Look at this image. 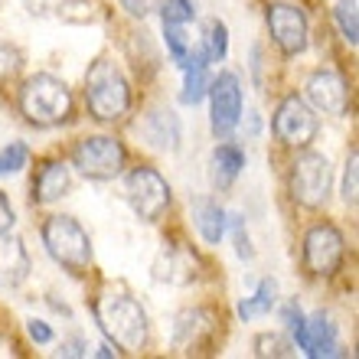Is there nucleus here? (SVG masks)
I'll return each mask as SVG.
<instances>
[{
	"mask_svg": "<svg viewBox=\"0 0 359 359\" xmlns=\"http://www.w3.org/2000/svg\"><path fill=\"white\" fill-rule=\"evenodd\" d=\"M95 320L102 327V333L124 353H141L147 346V313L131 294H118L108 291L95 301Z\"/></svg>",
	"mask_w": 359,
	"mask_h": 359,
	"instance_id": "1",
	"label": "nucleus"
},
{
	"mask_svg": "<svg viewBox=\"0 0 359 359\" xmlns=\"http://www.w3.org/2000/svg\"><path fill=\"white\" fill-rule=\"evenodd\" d=\"M20 111L36 128H59L72 118V92L62 79L36 72L20 88Z\"/></svg>",
	"mask_w": 359,
	"mask_h": 359,
	"instance_id": "2",
	"label": "nucleus"
},
{
	"mask_svg": "<svg viewBox=\"0 0 359 359\" xmlns=\"http://www.w3.org/2000/svg\"><path fill=\"white\" fill-rule=\"evenodd\" d=\"M86 104L95 121L114 124L131 108V86L111 59H95L86 72Z\"/></svg>",
	"mask_w": 359,
	"mask_h": 359,
	"instance_id": "3",
	"label": "nucleus"
},
{
	"mask_svg": "<svg viewBox=\"0 0 359 359\" xmlns=\"http://www.w3.org/2000/svg\"><path fill=\"white\" fill-rule=\"evenodd\" d=\"M39 236H43L49 258L66 271L82 274L92 265V238L72 216H49L39 229Z\"/></svg>",
	"mask_w": 359,
	"mask_h": 359,
	"instance_id": "4",
	"label": "nucleus"
},
{
	"mask_svg": "<svg viewBox=\"0 0 359 359\" xmlns=\"http://www.w3.org/2000/svg\"><path fill=\"white\" fill-rule=\"evenodd\" d=\"M72 167L88 180H114L128 167V151L111 134H88L72 147Z\"/></svg>",
	"mask_w": 359,
	"mask_h": 359,
	"instance_id": "5",
	"label": "nucleus"
},
{
	"mask_svg": "<svg viewBox=\"0 0 359 359\" xmlns=\"http://www.w3.org/2000/svg\"><path fill=\"white\" fill-rule=\"evenodd\" d=\"M291 196L294 203H301L304 209H320L330 196V161L323 154H301L291 163Z\"/></svg>",
	"mask_w": 359,
	"mask_h": 359,
	"instance_id": "6",
	"label": "nucleus"
},
{
	"mask_svg": "<svg viewBox=\"0 0 359 359\" xmlns=\"http://www.w3.org/2000/svg\"><path fill=\"white\" fill-rule=\"evenodd\" d=\"M124 196L144 222H157L170 206V183L154 167H134L124 180Z\"/></svg>",
	"mask_w": 359,
	"mask_h": 359,
	"instance_id": "7",
	"label": "nucleus"
},
{
	"mask_svg": "<svg viewBox=\"0 0 359 359\" xmlns=\"http://www.w3.org/2000/svg\"><path fill=\"white\" fill-rule=\"evenodd\" d=\"M209 121L216 137H229L242 121V86L236 72H219L209 79Z\"/></svg>",
	"mask_w": 359,
	"mask_h": 359,
	"instance_id": "8",
	"label": "nucleus"
},
{
	"mask_svg": "<svg viewBox=\"0 0 359 359\" xmlns=\"http://www.w3.org/2000/svg\"><path fill=\"white\" fill-rule=\"evenodd\" d=\"M271 128L274 137L287 147H311V141L317 137V114L311 111V104L301 95H287L274 108Z\"/></svg>",
	"mask_w": 359,
	"mask_h": 359,
	"instance_id": "9",
	"label": "nucleus"
},
{
	"mask_svg": "<svg viewBox=\"0 0 359 359\" xmlns=\"http://www.w3.org/2000/svg\"><path fill=\"white\" fill-rule=\"evenodd\" d=\"M304 265H307L311 274H317V278H330V274L340 271V265H343L340 229L330 226V222L313 226L311 232L304 236Z\"/></svg>",
	"mask_w": 359,
	"mask_h": 359,
	"instance_id": "10",
	"label": "nucleus"
},
{
	"mask_svg": "<svg viewBox=\"0 0 359 359\" xmlns=\"http://www.w3.org/2000/svg\"><path fill=\"white\" fill-rule=\"evenodd\" d=\"M265 17L271 39L278 43L284 56H301L307 49V17H304V10L294 7V4H271Z\"/></svg>",
	"mask_w": 359,
	"mask_h": 359,
	"instance_id": "11",
	"label": "nucleus"
},
{
	"mask_svg": "<svg viewBox=\"0 0 359 359\" xmlns=\"http://www.w3.org/2000/svg\"><path fill=\"white\" fill-rule=\"evenodd\" d=\"M307 98H311V104L317 108V111L323 114H346V104H350V92H346V82H343L337 72H330V69H317V72H311V79H307Z\"/></svg>",
	"mask_w": 359,
	"mask_h": 359,
	"instance_id": "12",
	"label": "nucleus"
},
{
	"mask_svg": "<svg viewBox=\"0 0 359 359\" xmlns=\"http://www.w3.org/2000/svg\"><path fill=\"white\" fill-rule=\"evenodd\" d=\"M154 278L167 284H189L196 278V258L187 245H177V242H163L161 255L154 262Z\"/></svg>",
	"mask_w": 359,
	"mask_h": 359,
	"instance_id": "13",
	"label": "nucleus"
},
{
	"mask_svg": "<svg viewBox=\"0 0 359 359\" xmlns=\"http://www.w3.org/2000/svg\"><path fill=\"white\" fill-rule=\"evenodd\" d=\"M29 278V252L23 238L0 232V287H20Z\"/></svg>",
	"mask_w": 359,
	"mask_h": 359,
	"instance_id": "14",
	"label": "nucleus"
},
{
	"mask_svg": "<svg viewBox=\"0 0 359 359\" xmlns=\"http://www.w3.org/2000/svg\"><path fill=\"white\" fill-rule=\"evenodd\" d=\"M212 327H216V320H212V313L203 311V307L177 313V320H173V346H177V350H196L199 343L212 333Z\"/></svg>",
	"mask_w": 359,
	"mask_h": 359,
	"instance_id": "15",
	"label": "nucleus"
},
{
	"mask_svg": "<svg viewBox=\"0 0 359 359\" xmlns=\"http://www.w3.org/2000/svg\"><path fill=\"white\" fill-rule=\"evenodd\" d=\"M144 141L157 147V151H177L180 147V118L170 108H154L141 121Z\"/></svg>",
	"mask_w": 359,
	"mask_h": 359,
	"instance_id": "16",
	"label": "nucleus"
},
{
	"mask_svg": "<svg viewBox=\"0 0 359 359\" xmlns=\"http://www.w3.org/2000/svg\"><path fill=\"white\" fill-rule=\"evenodd\" d=\"M72 187V177H69V167L62 161H46L36 170V180H33V203L36 206H49L62 199Z\"/></svg>",
	"mask_w": 359,
	"mask_h": 359,
	"instance_id": "17",
	"label": "nucleus"
},
{
	"mask_svg": "<svg viewBox=\"0 0 359 359\" xmlns=\"http://www.w3.org/2000/svg\"><path fill=\"white\" fill-rule=\"evenodd\" d=\"M193 226H196V232L203 236L206 245H219V242L226 238L229 216L216 199L199 196V199H193Z\"/></svg>",
	"mask_w": 359,
	"mask_h": 359,
	"instance_id": "18",
	"label": "nucleus"
},
{
	"mask_svg": "<svg viewBox=\"0 0 359 359\" xmlns=\"http://www.w3.org/2000/svg\"><path fill=\"white\" fill-rule=\"evenodd\" d=\"M245 167V151L236 147V144H219L212 151V161H209V180L216 189H229L236 183V177Z\"/></svg>",
	"mask_w": 359,
	"mask_h": 359,
	"instance_id": "19",
	"label": "nucleus"
},
{
	"mask_svg": "<svg viewBox=\"0 0 359 359\" xmlns=\"http://www.w3.org/2000/svg\"><path fill=\"white\" fill-rule=\"evenodd\" d=\"M307 356H333L337 353V327L327 313H313L307 320Z\"/></svg>",
	"mask_w": 359,
	"mask_h": 359,
	"instance_id": "20",
	"label": "nucleus"
},
{
	"mask_svg": "<svg viewBox=\"0 0 359 359\" xmlns=\"http://www.w3.org/2000/svg\"><path fill=\"white\" fill-rule=\"evenodd\" d=\"M274 304H278V284H274L271 278H265V281H258L252 297H245V301L238 304V317H242V320L265 317V313H271Z\"/></svg>",
	"mask_w": 359,
	"mask_h": 359,
	"instance_id": "21",
	"label": "nucleus"
},
{
	"mask_svg": "<svg viewBox=\"0 0 359 359\" xmlns=\"http://www.w3.org/2000/svg\"><path fill=\"white\" fill-rule=\"evenodd\" d=\"M203 46L209 53V62H222L229 53V29L222 20H206V33H203Z\"/></svg>",
	"mask_w": 359,
	"mask_h": 359,
	"instance_id": "22",
	"label": "nucleus"
},
{
	"mask_svg": "<svg viewBox=\"0 0 359 359\" xmlns=\"http://www.w3.org/2000/svg\"><path fill=\"white\" fill-rule=\"evenodd\" d=\"M187 72V82H183V104H199L206 98V88H209V72L206 66H193V69H183Z\"/></svg>",
	"mask_w": 359,
	"mask_h": 359,
	"instance_id": "23",
	"label": "nucleus"
},
{
	"mask_svg": "<svg viewBox=\"0 0 359 359\" xmlns=\"http://www.w3.org/2000/svg\"><path fill=\"white\" fill-rule=\"evenodd\" d=\"M29 161V147L23 141H10L7 147H0V177L20 173Z\"/></svg>",
	"mask_w": 359,
	"mask_h": 359,
	"instance_id": "24",
	"label": "nucleus"
},
{
	"mask_svg": "<svg viewBox=\"0 0 359 359\" xmlns=\"http://www.w3.org/2000/svg\"><path fill=\"white\" fill-rule=\"evenodd\" d=\"M333 17H337V23H340V33H343V39H346L350 46H356V43H359L356 0H343V4H337V10H333Z\"/></svg>",
	"mask_w": 359,
	"mask_h": 359,
	"instance_id": "25",
	"label": "nucleus"
},
{
	"mask_svg": "<svg viewBox=\"0 0 359 359\" xmlns=\"http://www.w3.org/2000/svg\"><path fill=\"white\" fill-rule=\"evenodd\" d=\"M161 17H163V23L187 27L189 20L196 17V7H193V0H161Z\"/></svg>",
	"mask_w": 359,
	"mask_h": 359,
	"instance_id": "26",
	"label": "nucleus"
},
{
	"mask_svg": "<svg viewBox=\"0 0 359 359\" xmlns=\"http://www.w3.org/2000/svg\"><path fill=\"white\" fill-rule=\"evenodd\" d=\"M20 69H23V53L17 46H10V43H0V86L17 79Z\"/></svg>",
	"mask_w": 359,
	"mask_h": 359,
	"instance_id": "27",
	"label": "nucleus"
},
{
	"mask_svg": "<svg viewBox=\"0 0 359 359\" xmlns=\"http://www.w3.org/2000/svg\"><path fill=\"white\" fill-rule=\"evenodd\" d=\"M163 36H167V49H170V59L173 62H183L189 53V43H187V33H183V27L180 23H163Z\"/></svg>",
	"mask_w": 359,
	"mask_h": 359,
	"instance_id": "28",
	"label": "nucleus"
},
{
	"mask_svg": "<svg viewBox=\"0 0 359 359\" xmlns=\"http://www.w3.org/2000/svg\"><path fill=\"white\" fill-rule=\"evenodd\" d=\"M287 343H284L281 333H262L255 340V353L258 356H287Z\"/></svg>",
	"mask_w": 359,
	"mask_h": 359,
	"instance_id": "29",
	"label": "nucleus"
},
{
	"mask_svg": "<svg viewBox=\"0 0 359 359\" xmlns=\"http://www.w3.org/2000/svg\"><path fill=\"white\" fill-rule=\"evenodd\" d=\"M356 173H359V154L353 151L350 161H346V170H343V203L356 206Z\"/></svg>",
	"mask_w": 359,
	"mask_h": 359,
	"instance_id": "30",
	"label": "nucleus"
},
{
	"mask_svg": "<svg viewBox=\"0 0 359 359\" xmlns=\"http://www.w3.org/2000/svg\"><path fill=\"white\" fill-rule=\"evenodd\" d=\"M79 0H23V7L33 13V17H49V13H59V10H69Z\"/></svg>",
	"mask_w": 359,
	"mask_h": 359,
	"instance_id": "31",
	"label": "nucleus"
},
{
	"mask_svg": "<svg viewBox=\"0 0 359 359\" xmlns=\"http://www.w3.org/2000/svg\"><path fill=\"white\" fill-rule=\"evenodd\" d=\"M229 222H232V236H236L238 258H252V242H248V232H242V216H229Z\"/></svg>",
	"mask_w": 359,
	"mask_h": 359,
	"instance_id": "32",
	"label": "nucleus"
},
{
	"mask_svg": "<svg viewBox=\"0 0 359 359\" xmlns=\"http://www.w3.org/2000/svg\"><path fill=\"white\" fill-rule=\"evenodd\" d=\"M13 226H17V212L10 206L7 193L0 189V232H13Z\"/></svg>",
	"mask_w": 359,
	"mask_h": 359,
	"instance_id": "33",
	"label": "nucleus"
},
{
	"mask_svg": "<svg viewBox=\"0 0 359 359\" xmlns=\"http://www.w3.org/2000/svg\"><path fill=\"white\" fill-rule=\"evenodd\" d=\"M27 330H29V337H33L36 343H53V330H49L46 320H29Z\"/></svg>",
	"mask_w": 359,
	"mask_h": 359,
	"instance_id": "34",
	"label": "nucleus"
},
{
	"mask_svg": "<svg viewBox=\"0 0 359 359\" xmlns=\"http://www.w3.org/2000/svg\"><path fill=\"white\" fill-rule=\"evenodd\" d=\"M62 356H86V340H66L59 346Z\"/></svg>",
	"mask_w": 359,
	"mask_h": 359,
	"instance_id": "35",
	"label": "nucleus"
},
{
	"mask_svg": "<svg viewBox=\"0 0 359 359\" xmlns=\"http://www.w3.org/2000/svg\"><path fill=\"white\" fill-rule=\"evenodd\" d=\"M121 7L131 13V17H147V0H121Z\"/></svg>",
	"mask_w": 359,
	"mask_h": 359,
	"instance_id": "36",
	"label": "nucleus"
}]
</instances>
